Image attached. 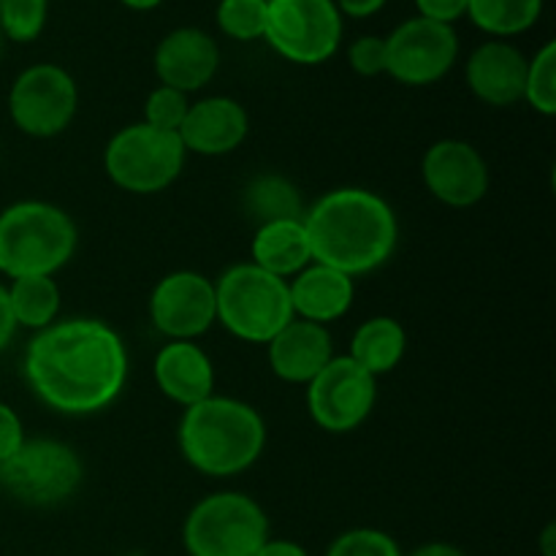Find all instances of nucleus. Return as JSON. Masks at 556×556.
Returning a JSON list of instances; mask_svg holds the SVG:
<instances>
[{
	"label": "nucleus",
	"mask_w": 556,
	"mask_h": 556,
	"mask_svg": "<svg viewBox=\"0 0 556 556\" xmlns=\"http://www.w3.org/2000/svg\"><path fill=\"white\" fill-rule=\"evenodd\" d=\"M326 556H405L394 538L372 527H356L334 538Z\"/></svg>",
	"instance_id": "c756f323"
},
{
	"label": "nucleus",
	"mask_w": 556,
	"mask_h": 556,
	"mask_svg": "<svg viewBox=\"0 0 556 556\" xmlns=\"http://www.w3.org/2000/svg\"><path fill=\"white\" fill-rule=\"evenodd\" d=\"M244 212L255 226L304 217V201L296 185L282 174H258L242 193Z\"/></svg>",
	"instance_id": "b1692460"
},
{
	"label": "nucleus",
	"mask_w": 556,
	"mask_h": 556,
	"mask_svg": "<svg viewBox=\"0 0 556 556\" xmlns=\"http://www.w3.org/2000/svg\"><path fill=\"white\" fill-rule=\"evenodd\" d=\"M269 541V519L250 494L215 492L190 508L182 527L190 556H255Z\"/></svg>",
	"instance_id": "423d86ee"
},
{
	"label": "nucleus",
	"mask_w": 556,
	"mask_h": 556,
	"mask_svg": "<svg viewBox=\"0 0 556 556\" xmlns=\"http://www.w3.org/2000/svg\"><path fill=\"white\" fill-rule=\"evenodd\" d=\"M49 0H0V33L16 43H30L47 25Z\"/></svg>",
	"instance_id": "cd10ccee"
},
{
	"label": "nucleus",
	"mask_w": 556,
	"mask_h": 556,
	"mask_svg": "<svg viewBox=\"0 0 556 556\" xmlns=\"http://www.w3.org/2000/svg\"><path fill=\"white\" fill-rule=\"evenodd\" d=\"M470 0H416L418 16L440 22V25H454L456 20L467 16Z\"/></svg>",
	"instance_id": "473e14b6"
},
{
	"label": "nucleus",
	"mask_w": 556,
	"mask_h": 556,
	"mask_svg": "<svg viewBox=\"0 0 556 556\" xmlns=\"http://www.w3.org/2000/svg\"><path fill=\"white\" fill-rule=\"evenodd\" d=\"M74 217L49 201H16L0 212V275L54 277L76 253Z\"/></svg>",
	"instance_id": "20e7f679"
},
{
	"label": "nucleus",
	"mask_w": 556,
	"mask_h": 556,
	"mask_svg": "<svg viewBox=\"0 0 556 556\" xmlns=\"http://www.w3.org/2000/svg\"><path fill=\"white\" fill-rule=\"evenodd\" d=\"M313 261L362 277L389 264L400 244V220L383 195L367 188H337L304 210Z\"/></svg>",
	"instance_id": "f03ea898"
},
{
	"label": "nucleus",
	"mask_w": 556,
	"mask_h": 556,
	"mask_svg": "<svg viewBox=\"0 0 556 556\" xmlns=\"http://www.w3.org/2000/svg\"><path fill=\"white\" fill-rule=\"evenodd\" d=\"M150 320L168 342H195L217 324L215 282L193 269L168 271L150 293Z\"/></svg>",
	"instance_id": "ddd939ff"
},
{
	"label": "nucleus",
	"mask_w": 556,
	"mask_h": 556,
	"mask_svg": "<svg viewBox=\"0 0 556 556\" xmlns=\"http://www.w3.org/2000/svg\"><path fill=\"white\" fill-rule=\"evenodd\" d=\"M5 296H9L11 315L16 320V329L43 331L58 320L60 302L63 293L54 277L33 275V277H16L11 286H5Z\"/></svg>",
	"instance_id": "5701e85b"
},
{
	"label": "nucleus",
	"mask_w": 556,
	"mask_h": 556,
	"mask_svg": "<svg viewBox=\"0 0 556 556\" xmlns=\"http://www.w3.org/2000/svg\"><path fill=\"white\" fill-rule=\"evenodd\" d=\"M182 459L212 478L250 470L266 448V421L250 402L217 396L185 407L177 429Z\"/></svg>",
	"instance_id": "7ed1b4c3"
},
{
	"label": "nucleus",
	"mask_w": 556,
	"mask_h": 556,
	"mask_svg": "<svg viewBox=\"0 0 556 556\" xmlns=\"http://www.w3.org/2000/svg\"><path fill=\"white\" fill-rule=\"evenodd\" d=\"M119 3L128 5V9H134V11H152V9H157L163 0H119Z\"/></svg>",
	"instance_id": "58836bf2"
},
{
	"label": "nucleus",
	"mask_w": 556,
	"mask_h": 556,
	"mask_svg": "<svg viewBox=\"0 0 556 556\" xmlns=\"http://www.w3.org/2000/svg\"><path fill=\"white\" fill-rule=\"evenodd\" d=\"M541 546H543V556H556V527L554 525H548L546 530H543Z\"/></svg>",
	"instance_id": "4c0bfd02"
},
{
	"label": "nucleus",
	"mask_w": 556,
	"mask_h": 556,
	"mask_svg": "<svg viewBox=\"0 0 556 556\" xmlns=\"http://www.w3.org/2000/svg\"><path fill=\"white\" fill-rule=\"evenodd\" d=\"M459 58L454 25L413 16L386 36V74L407 87H427L443 79Z\"/></svg>",
	"instance_id": "f8f14e48"
},
{
	"label": "nucleus",
	"mask_w": 556,
	"mask_h": 556,
	"mask_svg": "<svg viewBox=\"0 0 556 556\" xmlns=\"http://www.w3.org/2000/svg\"><path fill=\"white\" fill-rule=\"evenodd\" d=\"M248 130L250 117L242 103L228 96H210L190 103L188 117L177 136L188 155L193 152V155L220 157L239 150V144L248 139Z\"/></svg>",
	"instance_id": "dca6fc26"
},
{
	"label": "nucleus",
	"mask_w": 556,
	"mask_h": 556,
	"mask_svg": "<svg viewBox=\"0 0 556 556\" xmlns=\"http://www.w3.org/2000/svg\"><path fill=\"white\" fill-rule=\"evenodd\" d=\"M16 334V320L11 315L9 307V296H5V286H0V353L11 345Z\"/></svg>",
	"instance_id": "f704fd0d"
},
{
	"label": "nucleus",
	"mask_w": 556,
	"mask_h": 556,
	"mask_svg": "<svg viewBox=\"0 0 556 556\" xmlns=\"http://www.w3.org/2000/svg\"><path fill=\"white\" fill-rule=\"evenodd\" d=\"M217 324L253 345H269L293 320L288 280L255 264H237L215 280Z\"/></svg>",
	"instance_id": "39448f33"
},
{
	"label": "nucleus",
	"mask_w": 556,
	"mask_h": 556,
	"mask_svg": "<svg viewBox=\"0 0 556 556\" xmlns=\"http://www.w3.org/2000/svg\"><path fill=\"white\" fill-rule=\"evenodd\" d=\"M269 275L291 280L304 266L313 264V248H309L304 217L296 220L264 223L253 233V261Z\"/></svg>",
	"instance_id": "412c9836"
},
{
	"label": "nucleus",
	"mask_w": 556,
	"mask_h": 556,
	"mask_svg": "<svg viewBox=\"0 0 556 556\" xmlns=\"http://www.w3.org/2000/svg\"><path fill=\"white\" fill-rule=\"evenodd\" d=\"M541 14L543 0H470L467 3V16L472 25L500 41L535 27Z\"/></svg>",
	"instance_id": "393cba45"
},
{
	"label": "nucleus",
	"mask_w": 556,
	"mask_h": 556,
	"mask_svg": "<svg viewBox=\"0 0 556 556\" xmlns=\"http://www.w3.org/2000/svg\"><path fill=\"white\" fill-rule=\"evenodd\" d=\"M407 353V331L391 315H375L367 318L351 337V356L372 378L394 372Z\"/></svg>",
	"instance_id": "4be33fe9"
},
{
	"label": "nucleus",
	"mask_w": 556,
	"mask_h": 556,
	"mask_svg": "<svg viewBox=\"0 0 556 556\" xmlns=\"http://www.w3.org/2000/svg\"><path fill=\"white\" fill-rule=\"evenodd\" d=\"M152 378L163 396L182 407H193L215 394V364L210 353L188 340H174L157 351Z\"/></svg>",
	"instance_id": "6ab92c4d"
},
{
	"label": "nucleus",
	"mask_w": 556,
	"mask_h": 556,
	"mask_svg": "<svg viewBox=\"0 0 556 556\" xmlns=\"http://www.w3.org/2000/svg\"><path fill=\"white\" fill-rule=\"evenodd\" d=\"M188 150L177 134L157 130L147 123L125 125L109 139L103 150V168L119 190L134 195H152L177 182Z\"/></svg>",
	"instance_id": "0eeeda50"
},
{
	"label": "nucleus",
	"mask_w": 556,
	"mask_h": 556,
	"mask_svg": "<svg viewBox=\"0 0 556 556\" xmlns=\"http://www.w3.org/2000/svg\"><path fill=\"white\" fill-rule=\"evenodd\" d=\"M378 402V378L351 356H334L307 383V413L324 432L345 434L362 427Z\"/></svg>",
	"instance_id": "9b49d317"
},
{
	"label": "nucleus",
	"mask_w": 556,
	"mask_h": 556,
	"mask_svg": "<svg viewBox=\"0 0 556 556\" xmlns=\"http://www.w3.org/2000/svg\"><path fill=\"white\" fill-rule=\"evenodd\" d=\"M0 52H3V33H0Z\"/></svg>",
	"instance_id": "ea45409f"
},
{
	"label": "nucleus",
	"mask_w": 556,
	"mask_h": 556,
	"mask_svg": "<svg viewBox=\"0 0 556 556\" xmlns=\"http://www.w3.org/2000/svg\"><path fill=\"white\" fill-rule=\"evenodd\" d=\"M85 481L81 456L63 440H27L0 465V486L14 500L49 508L74 497Z\"/></svg>",
	"instance_id": "6e6552de"
},
{
	"label": "nucleus",
	"mask_w": 556,
	"mask_h": 556,
	"mask_svg": "<svg viewBox=\"0 0 556 556\" xmlns=\"http://www.w3.org/2000/svg\"><path fill=\"white\" fill-rule=\"evenodd\" d=\"M269 0H220L217 27L233 41H255L266 33Z\"/></svg>",
	"instance_id": "bb28decb"
},
{
	"label": "nucleus",
	"mask_w": 556,
	"mask_h": 556,
	"mask_svg": "<svg viewBox=\"0 0 556 556\" xmlns=\"http://www.w3.org/2000/svg\"><path fill=\"white\" fill-rule=\"evenodd\" d=\"M264 38L280 58L320 65L342 41V14L334 0H269Z\"/></svg>",
	"instance_id": "1a4fd4ad"
},
{
	"label": "nucleus",
	"mask_w": 556,
	"mask_h": 556,
	"mask_svg": "<svg viewBox=\"0 0 556 556\" xmlns=\"http://www.w3.org/2000/svg\"><path fill=\"white\" fill-rule=\"evenodd\" d=\"M407 556H467V554L462 552L459 546H454V543L434 541V543H424V546L413 548Z\"/></svg>",
	"instance_id": "e433bc0d"
},
{
	"label": "nucleus",
	"mask_w": 556,
	"mask_h": 556,
	"mask_svg": "<svg viewBox=\"0 0 556 556\" xmlns=\"http://www.w3.org/2000/svg\"><path fill=\"white\" fill-rule=\"evenodd\" d=\"M22 367L43 405L63 416H92L123 394L130 362L106 320L71 318L36 331Z\"/></svg>",
	"instance_id": "f257e3e1"
},
{
	"label": "nucleus",
	"mask_w": 556,
	"mask_h": 556,
	"mask_svg": "<svg viewBox=\"0 0 556 556\" xmlns=\"http://www.w3.org/2000/svg\"><path fill=\"white\" fill-rule=\"evenodd\" d=\"M190 101L185 92L174 90V87L157 85L155 90L147 96L144 101V119L141 123L152 125L157 130H168V134H177L182 128L185 117H188Z\"/></svg>",
	"instance_id": "c85d7f7f"
},
{
	"label": "nucleus",
	"mask_w": 556,
	"mask_h": 556,
	"mask_svg": "<svg viewBox=\"0 0 556 556\" xmlns=\"http://www.w3.org/2000/svg\"><path fill=\"white\" fill-rule=\"evenodd\" d=\"M348 63H351L353 74L367 76V79L386 74V38H356V41L351 43V49H348Z\"/></svg>",
	"instance_id": "7c9ffc66"
},
{
	"label": "nucleus",
	"mask_w": 556,
	"mask_h": 556,
	"mask_svg": "<svg viewBox=\"0 0 556 556\" xmlns=\"http://www.w3.org/2000/svg\"><path fill=\"white\" fill-rule=\"evenodd\" d=\"M421 177L429 193L454 210L476 206L492 185L486 157L465 139L434 141L421 161Z\"/></svg>",
	"instance_id": "4468645a"
},
{
	"label": "nucleus",
	"mask_w": 556,
	"mask_h": 556,
	"mask_svg": "<svg viewBox=\"0 0 556 556\" xmlns=\"http://www.w3.org/2000/svg\"><path fill=\"white\" fill-rule=\"evenodd\" d=\"M337 9H340L342 16H353V20H367V16H375L380 9H383L389 0H334Z\"/></svg>",
	"instance_id": "72a5a7b5"
},
{
	"label": "nucleus",
	"mask_w": 556,
	"mask_h": 556,
	"mask_svg": "<svg viewBox=\"0 0 556 556\" xmlns=\"http://www.w3.org/2000/svg\"><path fill=\"white\" fill-rule=\"evenodd\" d=\"M152 63L161 85L190 96L215 79L220 68V49L201 27H177L161 38Z\"/></svg>",
	"instance_id": "2eb2a0df"
},
{
	"label": "nucleus",
	"mask_w": 556,
	"mask_h": 556,
	"mask_svg": "<svg viewBox=\"0 0 556 556\" xmlns=\"http://www.w3.org/2000/svg\"><path fill=\"white\" fill-rule=\"evenodd\" d=\"M266 356H269L271 372L282 383L307 386L337 353L329 326L293 318L280 334L271 337V342L266 345Z\"/></svg>",
	"instance_id": "a211bd4d"
},
{
	"label": "nucleus",
	"mask_w": 556,
	"mask_h": 556,
	"mask_svg": "<svg viewBox=\"0 0 556 556\" xmlns=\"http://www.w3.org/2000/svg\"><path fill=\"white\" fill-rule=\"evenodd\" d=\"M25 443V427L16 410L5 402H0V465Z\"/></svg>",
	"instance_id": "2f4dec72"
},
{
	"label": "nucleus",
	"mask_w": 556,
	"mask_h": 556,
	"mask_svg": "<svg viewBox=\"0 0 556 556\" xmlns=\"http://www.w3.org/2000/svg\"><path fill=\"white\" fill-rule=\"evenodd\" d=\"M255 556H309L307 548L299 546L296 541H286V538H269L264 546L255 552Z\"/></svg>",
	"instance_id": "c9c22d12"
},
{
	"label": "nucleus",
	"mask_w": 556,
	"mask_h": 556,
	"mask_svg": "<svg viewBox=\"0 0 556 556\" xmlns=\"http://www.w3.org/2000/svg\"><path fill=\"white\" fill-rule=\"evenodd\" d=\"M525 101L543 117L556 114V43H543L535 58L527 60Z\"/></svg>",
	"instance_id": "a878e982"
},
{
	"label": "nucleus",
	"mask_w": 556,
	"mask_h": 556,
	"mask_svg": "<svg viewBox=\"0 0 556 556\" xmlns=\"http://www.w3.org/2000/svg\"><path fill=\"white\" fill-rule=\"evenodd\" d=\"M465 76L472 96L486 106L503 109L525 101L527 58L514 43L494 38L476 47L467 60Z\"/></svg>",
	"instance_id": "f3484780"
},
{
	"label": "nucleus",
	"mask_w": 556,
	"mask_h": 556,
	"mask_svg": "<svg viewBox=\"0 0 556 556\" xmlns=\"http://www.w3.org/2000/svg\"><path fill=\"white\" fill-rule=\"evenodd\" d=\"M288 291H291L293 318L329 326L345 318L348 309L353 307L356 280L342 275L340 269L313 261L296 277L288 280Z\"/></svg>",
	"instance_id": "aec40b11"
},
{
	"label": "nucleus",
	"mask_w": 556,
	"mask_h": 556,
	"mask_svg": "<svg viewBox=\"0 0 556 556\" xmlns=\"http://www.w3.org/2000/svg\"><path fill=\"white\" fill-rule=\"evenodd\" d=\"M79 112L74 76L54 63H36L22 71L9 92V114L16 128L33 139L60 136Z\"/></svg>",
	"instance_id": "9d476101"
}]
</instances>
